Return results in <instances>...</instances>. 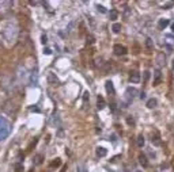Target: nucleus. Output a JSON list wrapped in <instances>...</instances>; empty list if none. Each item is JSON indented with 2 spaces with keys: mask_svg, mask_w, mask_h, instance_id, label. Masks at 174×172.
Wrapping results in <instances>:
<instances>
[{
  "mask_svg": "<svg viewBox=\"0 0 174 172\" xmlns=\"http://www.w3.org/2000/svg\"><path fill=\"white\" fill-rule=\"evenodd\" d=\"M18 34H19V27H18V23H16L15 20H8V22H6L4 25H3L2 35L8 46H11V45L16 42Z\"/></svg>",
  "mask_w": 174,
  "mask_h": 172,
  "instance_id": "obj_1",
  "label": "nucleus"
},
{
  "mask_svg": "<svg viewBox=\"0 0 174 172\" xmlns=\"http://www.w3.org/2000/svg\"><path fill=\"white\" fill-rule=\"evenodd\" d=\"M11 123H10L7 119L4 118V117L0 115V141L6 140L7 137L10 136V133H11Z\"/></svg>",
  "mask_w": 174,
  "mask_h": 172,
  "instance_id": "obj_2",
  "label": "nucleus"
},
{
  "mask_svg": "<svg viewBox=\"0 0 174 172\" xmlns=\"http://www.w3.org/2000/svg\"><path fill=\"white\" fill-rule=\"evenodd\" d=\"M12 8V2H8V0H3L0 2V15L6 16L7 14H10Z\"/></svg>",
  "mask_w": 174,
  "mask_h": 172,
  "instance_id": "obj_3",
  "label": "nucleus"
},
{
  "mask_svg": "<svg viewBox=\"0 0 174 172\" xmlns=\"http://www.w3.org/2000/svg\"><path fill=\"white\" fill-rule=\"evenodd\" d=\"M113 50L117 56H124V54H127V47H125L124 45H120V43H116L113 46Z\"/></svg>",
  "mask_w": 174,
  "mask_h": 172,
  "instance_id": "obj_4",
  "label": "nucleus"
},
{
  "mask_svg": "<svg viewBox=\"0 0 174 172\" xmlns=\"http://www.w3.org/2000/svg\"><path fill=\"white\" fill-rule=\"evenodd\" d=\"M135 94H136V89H135V88H131V87H129V88L127 89V102H128V103H131L132 100H134Z\"/></svg>",
  "mask_w": 174,
  "mask_h": 172,
  "instance_id": "obj_5",
  "label": "nucleus"
},
{
  "mask_svg": "<svg viewBox=\"0 0 174 172\" xmlns=\"http://www.w3.org/2000/svg\"><path fill=\"white\" fill-rule=\"evenodd\" d=\"M129 80L132 81V83H139L140 81V73L139 72H132L131 73V76H129Z\"/></svg>",
  "mask_w": 174,
  "mask_h": 172,
  "instance_id": "obj_6",
  "label": "nucleus"
},
{
  "mask_svg": "<svg viewBox=\"0 0 174 172\" xmlns=\"http://www.w3.org/2000/svg\"><path fill=\"white\" fill-rule=\"evenodd\" d=\"M161 79H162V73L159 69H156L154 72V85H158L159 83H161Z\"/></svg>",
  "mask_w": 174,
  "mask_h": 172,
  "instance_id": "obj_7",
  "label": "nucleus"
},
{
  "mask_svg": "<svg viewBox=\"0 0 174 172\" xmlns=\"http://www.w3.org/2000/svg\"><path fill=\"white\" fill-rule=\"evenodd\" d=\"M105 87H106V91H108V94H110V95H114V87H113V83H112L110 80H108L106 83H105Z\"/></svg>",
  "mask_w": 174,
  "mask_h": 172,
  "instance_id": "obj_8",
  "label": "nucleus"
},
{
  "mask_svg": "<svg viewBox=\"0 0 174 172\" xmlns=\"http://www.w3.org/2000/svg\"><path fill=\"white\" fill-rule=\"evenodd\" d=\"M48 80H49V83L52 84V85L59 84V79H57L56 76H54L53 73H49V75H48Z\"/></svg>",
  "mask_w": 174,
  "mask_h": 172,
  "instance_id": "obj_9",
  "label": "nucleus"
},
{
  "mask_svg": "<svg viewBox=\"0 0 174 172\" xmlns=\"http://www.w3.org/2000/svg\"><path fill=\"white\" fill-rule=\"evenodd\" d=\"M169 19H159V22H158V26H159V29L161 30H165L166 29V26H169Z\"/></svg>",
  "mask_w": 174,
  "mask_h": 172,
  "instance_id": "obj_10",
  "label": "nucleus"
},
{
  "mask_svg": "<svg viewBox=\"0 0 174 172\" xmlns=\"http://www.w3.org/2000/svg\"><path fill=\"white\" fill-rule=\"evenodd\" d=\"M95 153H97V156H98V157H105V156L108 154V150L105 149V148H97Z\"/></svg>",
  "mask_w": 174,
  "mask_h": 172,
  "instance_id": "obj_11",
  "label": "nucleus"
},
{
  "mask_svg": "<svg viewBox=\"0 0 174 172\" xmlns=\"http://www.w3.org/2000/svg\"><path fill=\"white\" fill-rule=\"evenodd\" d=\"M97 103H98V106L97 107L102 110V109H105V106H106V102H105V99L102 98V96H98V99H97Z\"/></svg>",
  "mask_w": 174,
  "mask_h": 172,
  "instance_id": "obj_12",
  "label": "nucleus"
},
{
  "mask_svg": "<svg viewBox=\"0 0 174 172\" xmlns=\"http://www.w3.org/2000/svg\"><path fill=\"white\" fill-rule=\"evenodd\" d=\"M139 163L142 164L143 167H147L148 166V161H147V157L144 156V154H140V156H139Z\"/></svg>",
  "mask_w": 174,
  "mask_h": 172,
  "instance_id": "obj_13",
  "label": "nucleus"
},
{
  "mask_svg": "<svg viewBox=\"0 0 174 172\" xmlns=\"http://www.w3.org/2000/svg\"><path fill=\"white\" fill-rule=\"evenodd\" d=\"M146 47H147L148 50H152V49H154V41H152L151 38H147V39H146Z\"/></svg>",
  "mask_w": 174,
  "mask_h": 172,
  "instance_id": "obj_14",
  "label": "nucleus"
},
{
  "mask_svg": "<svg viewBox=\"0 0 174 172\" xmlns=\"http://www.w3.org/2000/svg\"><path fill=\"white\" fill-rule=\"evenodd\" d=\"M42 159H44L42 154H37V156L34 157V164H36V166H40V164H42Z\"/></svg>",
  "mask_w": 174,
  "mask_h": 172,
  "instance_id": "obj_15",
  "label": "nucleus"
},
{
  "mask_svg": "<svg viewBox=\"0 0 174 172\" xmlns=\"http://www.w3.org/2000/svg\"><path fill=\"white\" fill-rule=\"evenodd\" d=\"M155 106H156V100H155V99H154V98H152V99H148V100H147V107H148V109H154Z\"/></svg>",
  "mask_w": 174,
  "mask_h": 172,
  "instance_id": "obj_16",
  "label": "nucleus"
},
{
  "mask_svg": "<svg viewBox=\"0 0 174 172\" xmlns=\"http://www.w3.org/2000/svg\"><path fill=\"white\" fill-rule=\"evenodd\" d=\"M144 142H146V141H144V137H143V136H139V137H138V146H139V148H143V146H144Z\"/></svg>",
  "mask_w": 174,
  "mask_h": 172,
  "instance_id": "obj_17",
  "label": "nucleus"
},
{
  "mask_svg": "<svg viewBox=\"0 0 174 172\" xmlns=\"http://www.w3.org/2000/svg\"><path fill=\"white\" fill-rule=\"evenodd\" d=\"M112 29H113V31L116 34H118V33H120V30H121V25H120V23H114Z\"/></svg>",
  "mask_w": 174,
  "mask_h": 172,
  "instance_id": "obj_18",
  "label": "nucleus"
},
{
  "mask_svg": "<svg viewBox=\"0 0 174 172\" xmlns=\"http://www.w3.org/2000/svg\"><path fill=\"white\" fill-rule=\"evenodd\" d=\"M117 18H118V12L116 11V10H112V11H110V19L112 20H116Z\"/></svg>",
  "mask_w": 174,
  "mask_h": 172,
  "instance_id": "obj_19",
  "label": "nucleus"
},
{
  "mask_svg": "<svg viewBox=\"0 0 174 172\" xmlns=\"http://www.w3.org/2000/svg\"><path fill=\"white\" fill-rule=\"evenodd\" d=\"M30 81H32V83H34V85L37 84V71H36V72H33L32 77H30Z\"/></svg>",
  "mask_w": 174,
  "mask_h": 172,
  "instance_id": "obj_20",
  "label": "nucleus"
},
{
  "mask_svg": "<svg viewBox=\"0 0 174 172\" xmlns=\"http://www.w3.org/2000/svg\"><path fill=\"white\" fill-rule=\"evenodd\" d=\"M61 164V161H60V159H56L54 161H52V163H50V167H59Z\"/></svg>",
  "mask_w": 174,
  "mask_h": 172,
  "instance_id": "obj_21",
  "label": "nucleus"
},
{
  "mask_svg": "<svg viewBox=\"0 0 174 172\" xmlns=\"http://www.w3.org/2000/svg\"><path fill=\"white\" fill-rule=\"evenodd\" d=\"M97 8H98V11H101V12H106V10H105V7L104 6H100V4H97Z\"/></svg>",
  "mask_w": 174,
  "mask_h": 172,
  "instance_id": "obj_22",
  "label": "nucleus"
},
{
  "mask_svg": "<svg viewBox=\"0 0 174 172\" xmlns=\"http://www.w3.org/2000/svg\"><path fill=\"white\" fill-rule=\"evenodd\" d=\"M78 172H87V170H86V168H84V167H80L79 170H78Z\"/></svg>",
  "mask_w": 174,
  "mask_h": 172,
  "instance_id": "obj_23",
  "label": "nucleus"
},
{
  "mask_svg": "<svg viewBox=\"0 0 174 172\" xmlns=\"http://www.w3.org/2000/svg\"><path fill=\"white\" fill-rule=\"evenodd\" d=\"M150 77V72H144V80H147Z\"/></svg>",
  "mask_w": 174,
  "mask_h": 172,
  "instance_id": "obj_24",
  "label": "nucleus"
},
{
  "mask_svg": "<svg viewBox=\"0 0 174 172\" xmlns=\"http://www.w3.org/2000/svg\"><path fill=\"white\" fill-rule=\"evenodd\" d=\"M127 121H128V123H129V125H134V119H131V118H128V119H127Z\"/></svg>",
  "mask_w": 174,
  "mask_h": 172,
  "instance_id": "obj_25",
  "label": "nucleus"
},
{
  "mask_svg": "<svg viewBox=\"0 0 174 172\" xmlns=\"http://www.w3.org/2000/svg\"><path fill=\"white\" fill-rule=\"evenodd\" d=\"M42 42L46 43V37H45V35H42Z\"/></svg>",
  "mask_w": 174,
  "mask_h": 172,
  "instance_id": "obj_26",
  "label": "nucleus"
},
{
  "mask_svg": "<svg viewBox=\"0 0 174 172\" xmlns=\"http://www.w3.org/2000/svg\"><path fill=\"white\" fill-rule=\"evenodd\" d=\"M140 98H142V99H146V94H144V92H142V95H140Z\"/></svg>",
  "mask_w": 174,
  "mask_h": 172,
  "instance_id": "obj_27",
  "label": "nucleus"
},
{
  "mask_svg": "<svg viewBox=\"0 0 174 172\" xmlns=\"http://www.w3.org/2000/svg\"><path fill=\"white\" fill-rule=\"evenodd\" d=\"M44 53H46V54H50V53H52V51H50V50H49V49H46V50H45V51H44Z\"/></svg>",
  "mask_w": 174,
  "mask_h": 172,
  "instance_id": "obj_28",
  "label": "nucleus"
},
{
  "mask_svg": "<svg viewBox=\"0 0 174 172\" xmlns=\"http://www.w3.org/2000/svg\"><path fill=\"white\" fill-rule=\"evenodd\" d=\"M172 31L174 33V23H173V25H172Z\"/></svg>",
  "mask_w": 174,
  "mask_h": 172,
  "instance_id": "obj_29",
  "label": "nucleus"
},
{
  "mask_svg": "<svg viewBox=\"0 0 174 172\" xmlns=\"http://www.w3.org/2000/svg\"><path fill=\"white\" fill-rule=\"evenodd\" d=\"M136 172H140V171H136Z\"/></svg>",
  "mask_w": 174,
  "mask_h": 172,
  "instance_id": "obj_30",
  "label": "nucleus"
}]
</instances>
